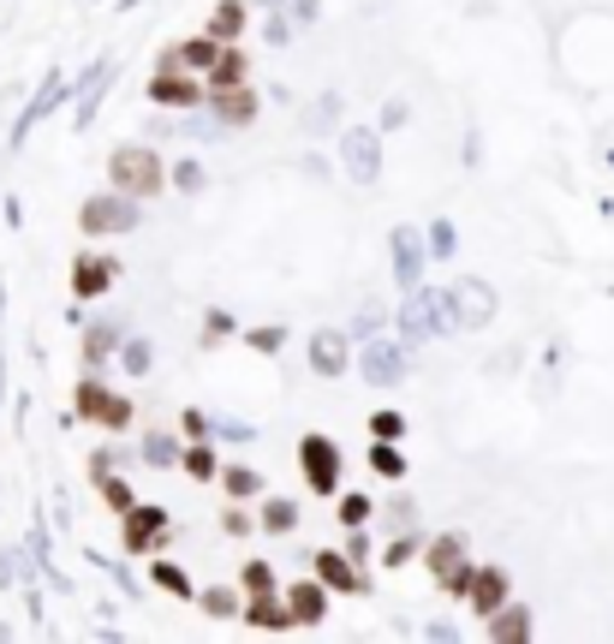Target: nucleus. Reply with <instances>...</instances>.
<instances>
[{
	"mask_svg": "<svg viewBox=\"0 0 614 644\" xmlns=\"http://www.w3.org/2000/svg\"><path fill=\"white\" fill-rule=\"evenodd\" d=\"M215 90H227V84H239V61H233V54H227V61H215Z\"/></svg>",
	"mask_w": 614,
	"mask_h": 644,
	"instance_id": "22",
	"label": "nucleus"
},
{
	"mask_svg": "<svg viewBox=\"0 0 614 644\" xmlns=\"http://www.w3.org/2000/svg\"><path fill=\"white\" fill-rule=\"evenodd\" d=\"M150 90H155V101H173V108L197 101V84H192V78H180V72H162V78H155Z\"/></svg>",
	"mask_w": 614,
	"mask_h": 644,
	"instance_id": "11",
	"label": "nucleus"
},
{
	"mask_svg": "<svg viewBox=\"0 0 614 644\" xmlns=\"http://www.w3.org/2000/svg\"><path fill=\"white\" fill-rule=\"evenodd\" d=\"M269 525H274V532H287V525H292V502H274L269 507Z\"/></svg>",
	"mask_w": 614,
	"mask_h": 644,
	"instance_id": "26",
	"label": "nucleus"
},
{
	"mask_svg": "<svg viewBox=\"0 0 614 644\" xmlns=\"http://www.w3.org/2000/svg\"><path fill=\"white\" fill-rule=\"evenodd\" d=\"M531 633V621H525V614L514 609V614H495V638H525Z\"/></svg>",
	"mask_w": 614,
	"mask_h": 644,
	"instance_id": "18",
	"label": "nucleus"
},
{
	"mask_svg": "<svg viewBox=\"0 0 614 644\" xmlns=\"http://www.w3.org/2000/svg\"><path fill=\"white\" fill-rule=\"evenodd\" d=\"M376 436H400V412H383V418H376Z\"/></svg>",
	"mask_w": 614,
	"mask_h": 644,
	"instance_id": "29",
	"label": "nucleus"
},
{
	"mask_svg": "<svg viewBox=\"0 0 614 644\" xmlns=\"http://www.w3.org/2000/svg\"><path fill=\"white\" fill-rule=\"evenodd\" d=\"M155 537H162V514H155V507L131 514V525H126V544H131V549H150Z\"/></svg>",
	"mask_w": 614,
	"mask_h": 644,
	"instance_id": "12",
	"label": "nucleus"
},
{
	"mask_svg": "<svg viewBox=\"0 0 614 644\" xmlns=\"http://www.w3.org/2000/svg\"><path fill=\"white\" fill-rule=\"evenodd\" d=\"M316 614H323V591H316V584H299V591H292V621H316Z\"/></svg>",
	"mask_w": 614,
	"mask_h": 644,
	"instance_id": "17",
	"label": "nucleus"
},
{
	"mask_svg": "<svg viewBox=\"0 0 614 644\" xmlns=\"http://www.w3.org/2000/svg\"><path fill=\"white\" fill-rule=\"evenodd\" d=\"M435 329H448V322H442V299H435V292H418V299L406 304V334L423 341V334H435Z\"/></svg>",
	"mask_w": 614,
	"mask_h": 644,
	"instance_id": "6",
	"label": "nucleus"
},
{
	"mask_svg": "<svg viewBox=\"0 0 614 644\" xmlns=\"http://www.w3.org/2000/svg\"><path fill=\"white\" fill-rule=\"evenodd\" d=\"M304 477H311V490H334V477H341V453H334V442H323V436L304 442Z\"/></svg>",
	"mask_w": 614,
	"mask_h": 644,
	"instance_id": "4",
	"label": "nucleus"
},
{
	"mask_svg": "<svg viewBox=\"0 0 614 644\" xmlns=\"http://www.w3.org/2000/svg\"><path fill=\"white\" fill-rule=\"evenodd\" d=\"M472 603H477V609H502V573H495V567L472 579Z\"/></svg>",
	"mask_w": 614,
	"mask_h": 644,
	"instance_id": "15",
	"label": "nucleus"
},
{
	"mask_svg": "<svg viewBox=\"0 0 614 644\" xmlns=\"http://www.w3.org/2000/svg\"><path fill=\"white\" fill-rule=\"evenodd\" d=\"M448 304H453V316H460L465 329H484V322L495 316V292L484 281H460L448 292Z\"/></svg>",
	"mask_w": 614,
	"mask_h": 644,
	"instance_id": "2",
	"label": "nucleus"
},
{
	"mask_svg": "<svg viewBox=\"0 0 614 644\" xmlns=\"http://www.w3.org/2000/svg\"><path fill=\"white\" fill-rule=\"evenodd\" d=\"M323 579H328V584H358L353 573H346V561H341V555H323Z\"/></svg>",
	"mask_w": 614,
	"mask_h": 644,
	"instance_id": "21",
	"label": "nucleus"
},
{
	"mask_svg": "<svg viewBox=\"0 0 614 644\" xmlns=\"http://www.w3.org/2000/svg\"><path fill=\"white\" fill-rule=\"evenodd\" d=\"M251 621H257V626H281V621H287V614H281V609H274V603H269V591H262V597H257V603H251Z\"/></svg>",
	"mask_w": 614,
	"mask_h": 644,
	"instance_id": "20",
	"label": "nucleus"
},
{
	"mask_svg": "<svg viewBox=\"0 0 614 644\" xmlns=\"http://www.w3.org/2000/svg\"><path fill=\"white\" fill-rule=\"evenodd\" d=\"M203 603H209V614H233V597H227V591H209Z\"/></svg>",
	"mask_w": 614,
	"mask_h": 644,
	"instance_id": "27",
	"label": "nucleus"
},
{
	"mask_svg": "<svg viewBox=\"0 0 614 644\" xmlns=\"http://www.w3.org/2000/svg\"><path fill=\"white\" fill-rule=\"evenodd\" d=\"M78 412H90L96 423H114V430H120V423L131 418V412H126V400H114V394L101 388V383H84V388H78Z\"/></svg>",
	"mask_w": 614,
	"mask_h": 644,
	"instance_id": "5",
	"label": "nucleus"
},
{
	"mask_svg": "<svg viewBox=\"0 0 614 644\" xmlns=\"http://www.w3.org/2000/svg\"><path fill=\"white\" fill-rule=\"evenodd\" d=\"M84 227L90 233H126V227H138V210L126 203V192L120 197H90L84 203Z\"/></svg>",
	"mask_w": 614,
	"mask_h": 644,
	"instance_id": "3",
	"label": "nucleus"
},
{
	"mask_svg": "<svg viewBox=\"0 0 614 644\" xmlns=\"http://www.w3.org/2000/svg\"><path fill=\"white\" fill-rule=\"evenodd\" d=\"M364 514H370V507H364V495H353V502L341 507V519H346V525H364Z\"/></svg>",
	"mask_w": 614,
	"mask_h": 644,
	"instance_id": "25",
	"label": "nucleus"
},
{
	"mask_svg": "<svg viewBox=\"0 0 614 644\" xmlns=\"http://www.w3.org/2000/svg\"><path fill=\"white\" fill-rule=\"evenodd\" d=\"M245 584H251V591H269V567H245Z\"/></svg>",
	"mask_w": 614,
	"mask_h": 644,
	"instance_id": "28",
	"label": "nucleus"
},
{
	"mask_svg": "<svg viewBox=\"0 0 614 644\" xmlns=\"http://www.w3.org/2000/svg\"><path fill=\"white\" fill-rule=\"evenodd\" d=\"M364 376H370V383H400V353H394V346H364Z\"/></svg>",
	"mask_w": 614,
	"mask_h": 644,
	"instance_id": "8",
	"label": "nucleus"
},
{
	"mask_svg": "<svg viewBox=\"0 0 614 644\" xmlns=\"http://www.w3.org/2000/svg\"><path fill=\"white\" fill-rule=\"evenodd\" d=\"M251 108H257V101L245 96L239 84H227V90H215V114H222L227 126H245V120H251Z\"/></svg>",
	"mask_w": 614,
	"mask_h": 644,
	"instance_id": "10",
	"label": "nucleus"
},
{
	"mask_svg": "<svg viewBox=\"0 0 614 644\" xmlns=\"http://www.w3.org/2000/svg\"><path fill=\"white\" fill-rule=\"evenodd\" d=\"M430 561H435V579H442V584H465V549L453 544V537H442V544H435Z\"/></svg>",
	"mask_w": 614,
	"mask_h": 644,
	"instance_id": "9",
	"label": "nucleus"
},
{
	"mask_svg": "<svg viewBox=\"0 0 614 644\" xmlns=\"http://www.w3.org/2000/svg\"><path fill=\"white\" fill-rule=\"evenodd\" d=\"M114 185L131 197H150L155 185H162V161H155L150 150H120L114 155Z\"/></svg>",
	"mask_w": 614,
	"mask_h": 644,
	"instance_id": "1",
	"label": "nucleus"
},
{
	"mask_svg": "<svg viewBox=\"0 0 614 644\" xmlns=\"http://www.w3.org/2000/svg\"><path fill=\"white\" fill-rule=\"evenodd\" d=\"M108 275H114V262H108V257H84L72 281H78V292H101V287H108Z\"/></svg>",
	"mask_w": 614,
	"mask_h": 644,
	"instance_id": "14",
	"label": "nucleus"
},
{
	"mask_svg": "<svg viewBox=\"0 0 614 644\" xmlns=\"http://www.w3.org/2000/svg\"><path fill=\"white\" fill-rule=\"evenodd\" d=\"M376 472L400 477V453H394V448H376Z\"/></svg>",
	"mask_w": 614,
	"mask_h": 644,
	"instance_id": "23",
	"label": "nucleus"
},
{
	"mask_svg": "<svg viewBox=\"0 0 614 644\" xmlns=\"http://www.w3.org/2000/svg\"><path fill=\"white\" fill-rule=\"evenodd\" d=\"M311 364H323V376H334L346 364V341H341V334H316V341H311Z\"/></svg>",
	"mask_w": 614,
	"mask_h": 644,
	"instance_id": "13",
	"label": "nucleus"
},
{
	"mask_svg": "<svg viewBox=\"0 0 614 644\" xmlns=\"http://www.w3.org/2000/svg\"><path fill=\"white\" fill-rule=\"evenodd\" d=\"M180 61H192V66H203V61H215V42H192V49L180 54Z\"/></svg>",
	"mask_w": 614,
	"mask_h": 644,
	"instance_id": "24",
	"label": "nucleus"
},
{
	"mask_svg": "<svg viewBox=\"0 0 614 644\" xmlns=\"http://www.w3.org/2000/svg\"><path fill=\"white\" fill-rule=\"evenodd\" d=\"M346 168H353L358 180H376L383 155H376V138H370V131H346Z\"/></svg>",
	"mask_w": 614,
	"mask_h": 644,
	"instance_id": "7",
	"label": "nucleus"
},
{
	"mask_svg": "<svg viewBox=\"0 0 614 644\" xmlns=\"http://www.w3.org/2000/svg\"><path fill=\"white\" fill-rule=\"evenodd\" d=\"M233 31H239V7H222V12H215V24H209V36H215V42H227Z\"/></svg>",
	"mask_w": 614,
	"mask_h": 644,
	"instance_id": "19",
	"label": "nucleus"
},
{
	"mask_svg": "<svg viewBox=\"0 0 614 644\" xmlns=\"http://www.w3.org/2000/svg\"><path fill=\"white\" fill-rule=\"evenodd\" d=\"M394 262H400V281L412 287L418 281V239H412V233H400V239H394Z\"/></svg>",
	"mask_w": 614,
	"mask_h": 644,
	"instance_id": "16",
	"label": "nucleus"
}]
</instances>
